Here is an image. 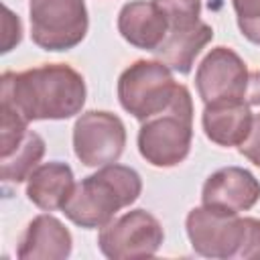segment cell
Segmentation results:
<instances>
[{"label":"cell","instance_id":"5bb4252c","mask_svg":"<svg viewBox=\"0 0 260 260\" xmlns=\"http://www.w3.org/2000/svg\"><path fill=\"white\" fill-rule=\"evenodd\" d=\"M75 189L73 171L65 162H43L26 179V197L43 211L63 209Z\"/></svg>","mask_w":260,"mask_h":260},{"label":"cell","instance_id":"6da1fadb","mask_svg":"<svg viewBox=\"0 0 260 260\" xmlns=\"http://www.w3.org/2000/svg\"><path fill=\"white\" fill-rule=\"evenodd\" d=\"M0 104L12 108L26 122L65 120L81 112L85 81L65 63L32 67L20 73L6 71L0 79Z\"/></svg>","mask_w":260,"mask_h":260},{"label":"cell","instance_id":"30bf717a","mask_svg":"<svg viewBox=\"0 0 260 260\" xmlns=\"http://www.w3.org/2000/svg\"><path fill=\"white\" fill-rule=\"evenodd\" d=\"M260 199V181L242 167H225L207 177L201 203L211 209L240 213L252 209Z\"/></svg>","mask_w":260,"mask_h":260},{"label":"cell","instance_id":"2e32d148","mask_svg":"<svg viewBox=\"0 0 260 260\" xmlns=\"http://www.w3.org/2000/svg\"><path fill=\"white\" fill-rule=\"evenodd\" d=\"M43 154H45V140L37 132L28 130L22 142L8 156H2V165H0L2 179L6 183H20L28 179V175L39 167Z\"/></svg>","mask_w":260,"mask_h":260},{"label":"cell","instance_id":"9c48e42d","mask_svg":"<svg viewBox=\"0 0 260 260\" xmlns=\"http://www.w3.org/2000/svg\"><path fill=\"white\" fill-rule=\"evenodd\" d=\"M248 77L250 73L246 69V63L236 51L228 47H215L199 63L195 73V85L199 98L205 104L244 100L248 89Z\"/></svg>","mask_w":260,"mask_h":260},{"label":"cell","instance_id":"44dd1931","mask_svg":"<svg viewBox=\"0 0 260 260\" xmlns=\"http://www.w3.org/2000/svg\"><path fill=\"white\" fill-rule=\"evenodd\" d=\"M240 152H242L250 162H254L256 167H260V114L252 120L250 134H248V138L240 144Z\"/></svg>","mask_w":260,"mask_h":260},{"label":"cell","instance_id":"d6986e66","mask_svg":"<svg viewBox=\"0 0 260 260\" xmlns=\"http://www.w3.org/2000/svg\"><path fill=\"white\" fill-rule=\"evenodd\" d=\"M232 4L242 35L250 43L260 45V0H232Z\"/></svg>","mask_w":260,"mask_h":260},{"label":"cell","instance_id":"ac0fdd59","mask_svg":"<svg viewBox=\"0 0 260 260\" xmlns=\"http://www.w3.org/2000/svg\"><path fill=\"white\" fill-rule=\"evenodd\" d=\"M169 22V28L191 26L199 22L201 0H152Z\"/></svg>","mask_w":260,"mask_h":260},{"label":"cell","instance_id":"ba28073f","mask_svg":"<svg viewBox=\"0 0 260 260\" xmlns=\"http://www.w3.org/2000/svg\"><path fill=\"white\" fill-rule=\"evenodd\" d=\"M126 146L124 122L104 110L81 114L73 126V150L85 167H104L116 162Z\"/></svg>","mask_w":260,"mask_h":260},{"label":"cell","instance_id":"e0dca14e","mask_svg":"<svg viewBox=\"0 0 260 260\" xmlns=\"http://www.w3.org/2000/svg\"><path fill=\"white\" fill-rule=\"evenodd\" d=\"M28 122L12 108L0 104V158L8 156L26 136Z\"/></svg>","mask_w":260,"mask_h":260},{"label":"cell","instance_id":"8992f818","mask_svg":"<svg viewBox=\"0 0 260 260\" xmlns=\"http://www.w3.org/2000/svg\"><path fill=\"white\" fill-rule=\"evenodd\" d=\"M162 238V225L152 213L132 209L100 230L98 246L102 254L112 260L150 258L158 252Z\"/></svg>","mask_w":260,"mask_h":260},{"label":"cell","instance_id":"52a82bcc","mask_svg":"<svg viewBox=\"0 0 260 260\" xmlns=\"http://www.w3.org/2000/svg\"><path fill=\"white\" fill-rule=\"evenodd\" d=\"M185 228L197 254L207 258H240L246 217L201 205L189 211Z\"/></svg>","mask_w":260,"mask_h":260},{"label":"cell","instance_id":"4fadbf2b","mask_svg":"<svg viewBox=\"0 0 260 260\" xmlns=\"http://www.w3.org/2000/svg\"><path fill=\"white\" fill-rule=\"evenodd\" d=\"M118 30L130 45L154 51L169 32V22L154 2L134 0L122 6L118 14Z\"/></svg>","mask_w":260,"mask_h":260},{"label":"cell","instance_id":"8fae6325","mask_svg":"<svg viewBox=\"0 0 260 260\" xmlns=\"http://www.w3.org/2000/svg\"><path fill=\"white\" fill-rule=\"evenodd\" d=\"M69 230L51 213L37 215L24 230L16 256L20 260H63L71 254Z\"/></svg>","mask_w":260,"mask_h":260},{"label":"cell","instance_id":"277c9868","mask_svg":"<svg viewBox=\"0 0 260 260\" xmlns=\"http://www.w3.org/2000/svg\"><path fill=\"white\" fill-rule=\"evenodd\" d=\"M171 71L162 61L140 59L132 63L118 79V100L122 108L140 122L162 112L179 85Z\"/></svg>","mask_w":260,"mask_h":260},{"label":"cell","instance_id":"7402d4cb","mask_svg":"<svg viewBox=\"0 0 260 260\" xmlns=\"http://www.w3.org/2000/svg\"><path fill=\"white\" fill-rule=\"evenodd\" d=\"M246 102H248L250 106H260V71H254V73H250V77H248Z\"/></svg>","mask_w":260,"mask_h":260},{"label":"cell","instance_id":"3957f363","mask_svg":"<svg viewBox=\"0 0 260 260\" xmlns=\"http://www.w3.org/2000/svg\"><path fill=\"white\" fill-rule=\"evenodd\" d=\"M193 138V100L185 85H177L171 104L142 122L138 150L152 167H175L191 150Z\"/></svg>","mask_w":260,"mask_h":260},{"label":"cell","instance_id":"9a60e30c","mask_svg":"<svg viewBox=\"0 0 260 260\" xmlns=\"http://www.w3.org/2000/svg\"><path fill=\"white\" fill-rule=\"evenodd\" d=\"M211 39H213V28L199 20L191 26L169 28L165 41L152 53L173 71L189 73L195 63V57Z\"/></svg>","mask_w":260,"mask_h":260},{"label":"cell","instance_id":"ffe728a7","mask_svg":"<svg viewBox=\"0 0 260 260\" xmlns=\"http://www.w3.org/2000/svg\"><path fill=\"white\" fill-rule=\"evenodd\" d=\"M20 39H22L20 18L8 6H4V16H2V53H8L14 45L20 43Z\"/></svg>","mask_w":260,"mask_h":260},{"label":"cell","instance_id":"5b68a950","mask_svg":"<svg viewBox=\"0 0 260 260\" xmlns=\"http://www.w3.org/2000/svg\"><path fill=\"white\" fill-rule=\"evenodd\" d=\"M30 37L45 51H69L87 32L85 0H30Z\"/></svg>","mask_w":260,"mask_h":260},{"label":"cell","instance_id":"7c38bea8","mask_svg":"<svg viewBox=\"0 0 260 260\" xmlns=\"http://www.w3.org/2000/svg\"><path fill=\"white\" fill-rule=\"evenodd\" d=\"M250 104L244 100H228L205 104L201 124L205 136L219 146H240L252 128Z\"/></svg>","mask_w":260,"mask_h":260},{"label":"cell","instance_id":"7a4b0ae2","mask_svg":"<svg viewBox=\"0 0 260 260\" xmlns=\"http://www.w3.org/2000/svg\"><path fill=\"white\" fill-rule=\"evenodd\" d=\"M142 191L140 175L124 165H104L75 185L63 213L79 228H104L114 215L132 205Z\"/></svg>","mask_w":260,"mask_h":260}]
</instances>
